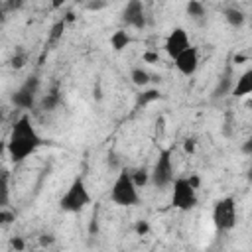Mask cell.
I'll list each match as a JSON object with an SVG mask.
<instances>
[{
  "label": "cell",
  "mask_w": 252,
  "mask_h": 252,
  "mask_svg": "<svg viewBox=\"0 0 252 252\" xmlns=\"http://www.w3.org/2000/svg\"><path fill=\"white\" fill-rule=\"evenodd\" d=\"M130 79H132V83L136 87H146L150 83V73L146 69H142V67H134L130 71Z\"/></svg>",
  "instance_id": "18"
},
{
  "label": "cell",
  "mask_w": 252,
  "mask_h": 252,
  "mask_svg": "<svg viewBox=\"0 0 252 252\" xmlns=\"http://www.w3.org/2000/svg\"><path fill=\"white\" fill-rule=\"evenodd\" d=\"M47 252H57V250H47Z\"/></svg>",
  "instance_id": "32"
},
{
  "label": "cell",
  "mask_w": 252,
  "mask_h": 252,
  "mask_svg": "<svg viewBox=\"0 0 252 252\" xmlns=\"http://www.w3.org/2000/svg\"><path fill=\"white\" fill-rule=\"evenodd\" d=\"M213 222L217 230L220 232H230L236 222H238V211H236V201L234 197H222L215 203L213 207Z\"/></svg>",
  "instance_id": "5"
},
{
  "label": "cell",
  "mask_w": 252,
  "mask_h": 252,
  "mask_svg": "<svg viewBox=\"0 0 252 252\" xmlns=\"http://www.w3.org/2000/svg\"><path fill=\"white\" fill-rule=\"evenodd\" d=\"M175 67H177V71L181 73V75H185V77H191V75H195V71H197V67H199V49L195 47V45H189L185 51H181L175 59Z\"/></svg>",
  "instance_id": "10"
},
{
  "label": "cell",
  "mask_w": 252,
  "mask_h": 252,
  "mask_svg": "<svg viewBox=\"0 0 252 252\" xmlns=\"http://www.w3.org/2000/svg\"><path fill=\"white\" fill-rule=\"evenodd\" d=\"M10 205V171L0 169V209Z\"/></svg>",
  "instance_id": "14"
},
{
  "label": "cell",
  "mask_w": 252,
  "mask_h": 252,
  "mask_svg": "<svg viewBox=\"0 0 252 252\" xmlns=\"http://www.w3.org/2000/svg\"><path fill=\"white\" fill-rule=\"evenodd\" d=\"M158 98H161V93H159L158 89L144 91V93L138 96V106H140V104H142V106H146V104H150V102H154V100H158Z\"/></svg>",
  "instance_id": "22"
},
{
  "label": "cell",
  "mask_w": 252,
  "mask_h": 252,
  "mask_svg": "<svg viewBox=\"0 0 252 252\" xmlns=\"http://www.w3.org/2000/svg\"><path fill=\"white\" fill-rule=\"evenodd\" d=\"M8 20V10H6V4L0 2V26H4Z\"/></svg>",
  "instance_id": "28"
},
{
  "label": "cell",
  "mask_w": 252,
  "mask_h": 252,
  "mask_svg": "<svg viewBox=\"0 0 252 252\" xmlns=\"http://www.w3.org/2000/svg\"><path fill=\"white\" fill-rule=\"evenodd\" d=\"M59 104H61V91H59V87H57V85H53V89H51L47 94H43V98H41L39 106H41V110L51 112V110H55Z\"/></svg>",
  "instance_id": "13"
},
{
  "label": "cell",
  "mask_w": 252,
  "mask_h": 252,
  "mask_svg": "<svg viewBox=\"0 0 252 252\" xmlns=\"http://www.w3.org/2000/svg\"><path fill=\"white\" fill-rule=\"evenodd\" d=\"M63 30H65V20H59V22H55V24H53V28H51V32H49V37H47V45H55V43L61 39V35H63Z\"/></svg>",
  "instance_id": "20"
},
{
  "label": "cell",
  "mask_w": 252,
  "mask_h": 252,
  "mask_svg": "<svg viewBox=\"0 0 252 252\" xmlns=\"http://www.w3.org/2000/svg\"><path fill=\"white\" fill-rule=\"evenodd\" d=\"M187 14L193 18V20H203L205 16H207V8H205V4H201V2H197V0H191L189 4H187Z\"/></svg>",
  "instance_id": "19"
},
{
  "label": "cell",
  "mask_w": 252,
  "mask_h": 252,
  "mask_svg": "<svg viewBox=\"0 0 252 252\" xmlns=\"http://www.w3.org/2000/svg\"><path fill=\"white\" fill-rule=\"evenodd\" d=\"M189 45H191V41H189L187 32H185L183 28H173V30L167 33V37H165L163 49H165V53H167L171 59H175V57H177L181 51H185Z\"/></svg>",
  "instance_id": "9"
},
{
  "label": "cell",
  "mask_w": 252,
  "mask_h": 252,
  "mask_svg": "<svg viewBox=\"0 0 252 252\" xmlns=\"http://www.w3.org/2000/svg\"><path fill=\"white\" fill-rule=\"evenodd\" d=\"M108 197L118 207H136L140 203V193H138V187L134 185V181L130 177V169H126V167L118 169Z\"/></svg>",
  "instance_id": "2"
},
{
  "label": "cell",
  "mask_w": 252,
  "mask_h": 252,
  "mask_svg": "<svg viewBox=\"0 0 252 252\" xmlns=\"http://www.w3.org/2000/svg\"><path fill=\"white\" fill-rule=\"evenodd\" d=\"M130 177H132L134 185L140 189V187H144V185L150 181V171H148V169H144V167H140V169L130 171Z\"/></svg>",
  "instance_id": "21"
},
{
  "label": "cell",
  "mask_w": 252,
  "mask_h": 252,
  "mask_svg": "<svg viewBox=\"0 0 252 252\" xmlns=\"http://www.w3.org/2000/svg\"><path fill=\"white\" fill-rule=\"evenodd\" d=\"M16 220V213L10 209H0V226H8Z\"/></svg>",
  "instance_id": "23"
},
{
  "label": "cell",
  "mask_w": 252,
  "mask_h": 252,
  "mask_svg": "<svg viewBox=\"0 0 252 252\" xmlns=\"http://www.w3.org/2000/svg\"><path fill=\"white\" fill-rule=\"evenodd\" d=\"M55 242V238H53V234H47V232H43L41 236H39V244L43 246V248H47V246H51Z\"/></svg>",
  "instance_id": "26"
},
{
  "label": "cell",
  "mask_w": 252,
  "mask_h": 252,
  "mask_svg": "<svg viewBox=\"0 0 252 252\" xmlns=\"http://www.w3.org/2000/svg\"><path fill=\"white\" fill-rule=\"evenodd\" d=\"M252 93V69H246L238 79L236 83L232 85V91L230 94L234 98H242V96H248Z\"/></svg>",
  "instance_id": "12"
},
{
  "label": "cell",
  "mask_w": 252,
  "mask_h": 252,
  "mask_svg": "<svg viewBox=\"0 0 252 252\" xmlns=\"http://www.w3.org/2000/svg\"><path fill=\"white\" fill-rule=\"evenodd\" d=\"M43 140L37 134L32 118L28 114H22L10 128L8 140H6V150L8 158L12 163H22L26 161L32 154H35L41 148Z\"/></svg>",
  "instance_id": "1"
},
{
  "label": "cell",
  "mask_w": 252,
  "mask_h": 252,
  "mask_svg": "<svg viewBox=\"0 0 252 252\" xmlns=\"http://www.w3.org/2000/svg\"><path fill=\"white\" fill-rule=\"evenodd\" d=\"M224 20L232 26V28H242L244 26V22H246V14L240 10V8H236V6H228V8H224Z\"/></svg>",
  "instance_id": "15"
},
{
  "label": "cell",
  "mask_w": 252,
  "mask_h": 252,
  "mask_svg": "<svg viewBox=\"0 0 252 252\" xmlns=\"http://www.w3.org/2000/svg\"><path fill=\"white\" fill-rule=\"evenodd\" d=\"M104 6H106L104 2H89V4H87L89 10H100V8H104Z\"/></svg>",
  "instance_id": "29"
},
{
  "label": "cell",
  "mask_w": 252,
  "mask_h": 252,
  "mask_svg": "<svg viewBox=\"0 0 252 252\" xmlns=\"http://www.w3.org/2000/svg\"><path fill=\"white\" fill-rule=\"evenodd\" d=\"M144 61H148V63H158V61H159V55H158L156 51H146V53H144Z\"/></svg>",
  "instance_id": "27"
},
{
  "label": "cell",
  "mask_w": 252,
  "mask_h": 252,
  "mask_svg": "<svg viewBox=\"0 0 252 252\" xmlns=\"http://www.w3.org/2000/svg\"><path fill=\"white\" fill-rule=\"evenodd\" d=\"M130 43V35L126 30H116L112 35H110V45L114 51H122L124 47H128Z\"/></svg>",
  "instance_id": "16"
},
{
  "label": "cell",
  "mask_w": 252,
  "mask_h": 252,
  "mask_svg": "<svg viewBox=\"0 0 252 252\" xmlns=\"http://www.w3.org/2000/svg\"><path fill=\"white\" fill-rule=\"evenodd\" d=\"M171 207L177 211H191L197 207V189L187 177H175L171 183Z\"/></svg>",
  "instance_id": "7"
},
{
  "label": "cell",
  "mask_w": 252,
  "mask_h": 252,
  "mask_svg": "<svg viewBox=\"0 0 252 252\" xmlns=\"http://www.w3.org/2000/svg\"><path fill=\"white\" fill-rule=\"evenodd\" d=\"M28 59H30V53L24 47H16V51L12 53V57L8 59V63H10L12 69H22V67H26Z\"/></svg>",
  "instance_id": "17"
},
{
  "label": "cell",
  "mask_w": 252,
  "mask_h": 252,
  "mask_svg": "<svg viewBox=\"0 0 252 252\" xmlns=\"http://www.w3.org/2000/svg\"><path fill=\"white\" fill-rule=\"evenodd\" d=\"M122 24L134 30H144L146 28V10L140 0H130L126 2L122 10Z\"/></svg>",
  "instance_id": "8"
},
{
  "label": "cell",
  "mask_w": 252,
  "mask_h": 252,
  "mask_svg": "<svg viewBox=\"0 0 252 252\" xmlns=\"http://www.w3.org/2000/svg\"><path fill=\"white\" fill-rule=\"evenodd\" d=\"M232 85H234V73H232V67L226 65L224 71L219 75V81H217V85H215V89H213V93H211L213 100L224 98V96L232 91Z\"/></svg>",
  "instance_id": "11"
},
{
  "label": "cell",
  "mask_w": 252,
  "mask_h": 252,
  "mask_svg": "<svg viewBox=\"0 0 252 252\" xmlns=\"http://www.w3.org/2000/svg\"><path fill=\"white\" fill-rule=\"evenodd\" d=\"M10 248H12V252H24V250H26L24 238H22V236H12V238H10Z\"/></svg>",
  "instance_id": "24"
},
{
  "label": "cell",
  "mask_w": 252,
  "mask_h": 252,
  "mask_svg": "<svg viewBox=\"0 0 252 252\" xmlns=\"http://www.w3.org/2000/svg\"><path fill=\"white\" fill-rule=\"evenodd\" d=\"M39 77L37 75H28L24 79V83L12 93L10 96V102L16 106V108H22V110H32L35 104H37V94H39Z\"/></svg>",
  "instance_id": "6"
},
{
  "label": "cell",
  "mask_w": 252,
  "mask_h": 252,
  "mask_svg": "<svg viewBox=\"0 0 252 252\" xmlns=\"http://www.w3.org/2000/svg\"><path fill=\"white\" fill-rule=\"evenodd\" d=\"M134 230H136V234H140V236H146V234L150 232V222H148V220H136V224H134Z\"/></svg>",
  "instance_id": "25"
},
{
  "label": "cell",
  "mask_w": 252,
  "mask_h": 252,
  "mask_svg": "<svg viewBox=\"0 0 252 252\" xmlns=\"http://www.w3.org/2000/svg\"><path fill=\"white\" fill-rule=\"evenodd\" d=\"M93 197L89 193V187L83 177H75L67 191L59 199V209L65 213H81L91 205Z\"/></svg>",
  "instance_id": "3"
},
{
  "label": "cell",
  "mask_w": 252,
  "mask_h": 252,
  "mask_svg": "<svg viewBox=\"0 0 252 252\" xmlns=\"http://www.w3.org/2000/svg\"><path fill=\"white\" fill-rule=\"evenodd\" d=\"M195 150V140H185V152H193Z\"/></svg>",
  "instance_id": "31"
},
{
  "label": "cell",
  "mask_w": 252,
  "mask_h": 252,
  "mask_svg": "<svg viewBox=\"0 0 252 252\" xmlns=\"http://www.w3.org/2000/svg\"><path fill=\"white\" fill-rule=\"evenodd\" d=\"M242 152H244V154H252V140H246V142H244Z\"/></svg>",
  "instance_id": "30"
},
{
  "label": "cell",
  "mask_w": 252,
  "mask_h": 252,
  "mask_svg": "<svg viewBox=\"0 0 252 252\" xmlns=\"http://www.w3.org/2000/svg\"><path fill=\"white\" fill-rule=\"evenodd\" d=\"M173 161H171V148H165L158 154V159L150 171V183L156 189H167L173 183Z\"/></svg>",
  "instance_id": "4"
}]
</instances>
